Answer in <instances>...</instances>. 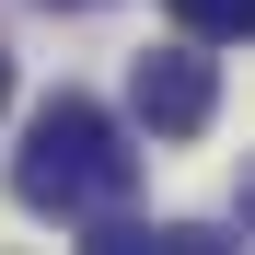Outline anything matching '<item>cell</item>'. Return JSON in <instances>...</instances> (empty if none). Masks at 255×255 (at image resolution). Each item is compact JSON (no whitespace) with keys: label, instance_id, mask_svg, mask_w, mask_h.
<instances>
[{"label":"cell","instance_id":"7a4b0ae2","mask_svg":"<svg viewBox=\"0 0 255 255\" xmlns=\"http://www.w3.org/2000/svg\"><path fill=\"white\" fill-rule=\"evenodd\" d=\"M128 116H139L151 139H197V128L221 116V58H209L197 35H174V47H151L139 70H128Z\"/></svg>","mask_w":255,"mask_h":255},{"label":"cell","instance_id":"3957f363","mask_svg":"<svg viewBox=\"0 0 255 255\" xmlns=\"http://www.w3.org/2000/svg\"><path fill=\"white\" fill-rule=\"evenodd\" d=\"M162 12H174V35H197V47H232L255 23V0H162Z\"/></svg>","mask_w":255,"mask_h":255},{"label":"cell","instance_id":"6da1fadb","mask_svg":"<svg viewBox=\"0 0 255 255\" xmlns=\"http://www.w3.org/2000/svg\"><path fill=\"white\" fill-rule=\"evenodd\" d=\"M128 186H139V151H128V128L93 105V93H47L23 128V151H12V197L35 209V221H70V232H93L128 209Z\"/></svg>","mask_w":255,"mask_h":255},{"label":"cell","instance_id":"5b68a950","mask_svg":"<svg viewBox=\"0 0 255 255\" xmlns=\"http://www.w3.org/2000/svg\"><path fill=\"white\" fill-rule=\"evenodd\" d=\"M47 12H105V0H47Z\"/></svg>","mask_w":255,"mask_h":255},{"label":"cell","instance_id":"277c9868","mask_svg":"<svg viewBox=\"0 0 255 255\" xmlns=\"http://www.w3.org/2000/svg\"><path fill=\"white\" fill-rule=\"evenodd\" d=\"M0 116H12V58H0Z\"/></svg>","mask_w":255,"mask_h":255}]
</instances>
